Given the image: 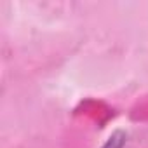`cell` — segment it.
Listing matches in <instances>:
<instances>
[{
	"label": "cell",
	"instance_id": "6da1fadb",
	"mask_svg": "<svg viewBox=\"0 0 148 148\" xmlns=\"http://www.w3.org/2000/svg\"><path fill=\"white\" fill-rule=\"evenodd\" d=\"M127 143V134L124 131H115L101 148H124Z\"/></svg>",
	"mask_w": 148,
	"mask_h": 148
}]
</instances>
